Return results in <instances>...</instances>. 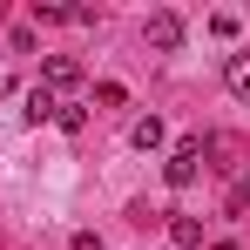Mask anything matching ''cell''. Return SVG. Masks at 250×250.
<instances>
[{"instance_id": "6da1fadb", "label": "cell", "mask_w": 250, "mask_h": 250, "mask_svg": "<svg viewBox=\"0 0 250 250\" xmlns=\"http://www.w3.org/2000/svg\"><path fill=\"white\" fill-rule=\"evenodd\" d=\"M163 176L176 183V189H189V183L203 176V142H176V149H169V163H163Z\"/></svg>"}, {"instance_id": "7a4b0ae2", "label": "cell", "mask_w": 250, "mask_h": 250, "mask_svg": "<svg viewBox=\"0 0 250 250\" xmlns=\"http://www.w3.org/2000/svg\"><path fill=\"white\" fill-rule=\"evenodd\" d=\"M41 88H47V95L82 88V61H75V54H47V61H41Z\"/></svg>"}, {"instance_id": "3957f363", "label": "cell", "mask_w": 250, "mask_h": 250, "mask_svg": "<svg viewBox=\"0 0 250 250\" xmlns=\"http://www.w3.org/2000/svg\"><path fill=\"white\" fill-rule=\"evenodd\" d=\"M142 41L156 47V54H176V47H183V21H176V14H149V21H142Z\"/></svg>"}, {"instance_id": "277c9868", "label": "cell", "mask_w": 250, "mask_h": 250, "mask_svg": "<svg viewBox=\"0 0 250 250\" xmlns=\"http://www.w3.org/2000/svg\"><path fill=\"white\" fill-rule=\"evenodd\" d=\"M128 142H135V149H163V142H169V128H163V115H142V122L128 128Z\"/></svg>"}, {"instance_id": "5b68a950", "label": "cell", "mask_w": 250, "mask_h": 250, "mask_svg": "<svg viewBox=\"0 0 250 250\" xmlns=\"http://www.w3.org/2000/svg\"><path fill=\"white\" fill-rule=\"evenodd\" d=\"M169 244L176 250H203V223H196V216H176V223H169Z\"/></svg>"}, {"instance_id": "8992f818", "label": "cell", "mask_w": 250, "mask_h": 250, "mask_svg": "<svg viewBox=\"0 0 250 250\" xmlns=\"http://www.w3.org/2000/svg\"><path fill=\"white\" fill-rule=\"evenodd\" d=\"M61 115V95H47V88H27V122H54Z\"/></svg>"}, {"instance_id": "52a82bcc", "label": "cell", "mask_w": 250, "mask_h": 250, "mask_svg": "<svg viewBox=\"0 0 250 250\" xmlns=\"http://www.w3.org/2000/svg\"><path fill=\"white\" fill-rule=\"evenodd\" d=\"M223 82H230V95L250 102V54H230V61H223Z\"/></svg>"}, {"instance_id": "ba28073f", "label": "cell", "mask_w": 250, "mask_h": 250, "mask_svg": "<svg viewBox=\"0 0 250 250\" xmlns=\"http://www.w3.org/2000/svg\"><path fill=\"white\" fill-rule=\"evenodd\" d=\"M54 122L68 128V135H82V128H88V108H82V102H61V115H54Z\"/></svg>"}, {"instance_id": "9c48e42d", "label": "cell", "mask_w": 250, "mask_h": 250, "mask_svg": "<svg viewBox=\"0 0 250 250\" xmlns=\"http://www.w3.org/2000/svg\"><path fill=\"white\" fill-rule=\"evenodd\" d=\"M95 102H102V108H122L128 88H122V82H102V88H95Z\"/></svg>"}, {"instance_id": "30bf717a", "label": "cell", "mask_w": 250, "mask_h": 250, "mask_svg": "<svg viewBox=\"0 0 250 250\" xmlns=\"http://www.w3.org/2000/svg\"><path fill=\"white\" fill-rule=\"evenodd\" d=\"M230 216H250V183H237V189H230Z\"/></svg>"}, {"instance_id": "8fae6325", "label": "cell", "mask_w": 250, "mask_h": 250, "mask_svg": "<svg viewBox=\"0 0 250 250\" xmlns=\"http://www.w3.org/2000/svg\"><path fill=\"white\" fill-rule=\"evenodd\" d=\"M75 250H108V244H102L95 230H82V237H75Z\"/></svg>"}, {"instance_id": "7c38bea8", "label": "cell", "mask_w": 250, "mask_h": 250, "mask_svg": "<svg viewBox=\"0 0 250 250\" xmlns=\"http://www.w3.org/2000/svg\"><path fill=\"white\" fill-rule=\"evenodd\" d=\"M209 250H237V244H209Z\"/></svg>"}]
</instances>
